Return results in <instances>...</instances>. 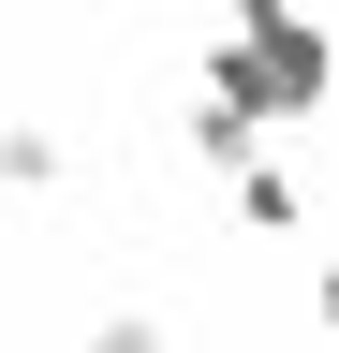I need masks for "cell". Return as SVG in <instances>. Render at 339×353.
Wrapping results in <instances>:
<instances>
[{
	"mask_svg": "<svg viewBox=\"0 0 339 353\" xmlns=\"http://www.w3.org/2000/svg\"><path fill=\"white\" fill-rule=\"evenodd\" d=\"M325 324H339V265H325Z\"/></svg>",
	"mask_w": 339,
	"mask_h": 353,
	"instance_id": "2",
	"label": "cell"
},
{
	"mask_svg": "<svg viewBox=\"0 0 339 353\" xmlns=\"http://www.w3.org/2000/svg\"><path fill=\"white\" fill-rule=\"evenodd\" d=\"M89 353H162V339H148V324H104V339H89Z\"/></svg>",
	"mask_w": 339,
	"mask_h": 353,
	"instance_id": "1",
	"label": "cell"
}]
</instances>
